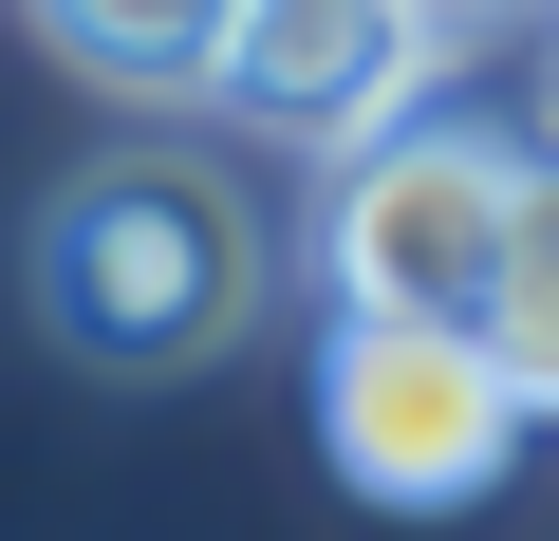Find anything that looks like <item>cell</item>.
<instances>
[{
    "label": "cell",
    "mask_w": 559,
    "mask_h": 541,
    "mask_svg": "<svg viewBox=\"0 0 559 541\" xmlns=\"http://www.w3.org/2000/svg\"><path fill=\"white\" fill-rule=\"evenodd\" d=\"M522 187H540V131L411 113V131L336 150V187H318V281L373 299V318H485V299H503V243H522Z\"/></svg>",
    "instance_id": "3957f363"
},
{
    "label": "cell",
    "mask_w": 559,
    "mask_h": 541,
    "mask_svg": "<svg viewBox=\"0 0 559 541\" xmlns=\"http://www.w3.org/2000/svg\"><path fill=\"white\" fill-rule=\"evenodd\" d=\"M522 430H540V392L503 374L485 318H373V299H336V337H318V448H336L355 504L448 522V504H485L522 467Z\"/></svg>",
    "instance_id": "7a4b0ae2"
},
{
    "label": "cell",
    "mask_w": 559,
    "mask_h": 541,
    "mask_svg": "<svg viewBox=\"0 0 559 541\" xmlns=\"http://www.w3.org/2000/svg\"><path fill=\"white\" fill-rule=\"evenodd\" d=\"M466 20H485V0H261L224 113L336 168V150H373V131H411V113H429V75L466 57Z\"/></svg>",
    "instance_id": "277c9868"
},
{
    "label": "cell",
    "mask_w": 559,
    "mask_h": 541,
    "mask_svg": "<svg viewBox=\"0 0 559 541\" xmlns=\"http://www.w3.org/2000/svg\"><path fill=\"white\" fill-rule=\"evenodd\" d=\"M20 281H38L57 355H94V374H205L261 318V281H280V224L205 150H112V168H75L38 205Z\"/></svg>",
    "instance_id": "6da1fadb"
},
{
    "label": "cell",
    "mask_w": 559,
    "mask_h": 541,
    "mask_svg": "<svg viewBox=\"0 0 559 541\" xmlns=\"http://www.w3.org/2000/svg\"><path fill=\"white\" fill-rule=\"evenodd\" d=\"M242 20H261V0H38V38H57L94 94H131V113H224Z\"/></svg>",
    "instance_id": "5b68a950"
}]
</instances>
